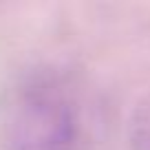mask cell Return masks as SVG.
Masks as SVG:
<instances>
[{
  "label": "cell",
  "mask_w": 150,
  "mask_h": 150,
  "mask_svg": "<svg viewBox=\"0 0 150 150\" xmlns=\"http://www.w3.org/2000/svg\"><path fill=\"white\" fill-rule=\"evenodd\" d=\"M86 99L62 66L31 64L0 86V150H86Z\"/></svg>",
  "instance_id": "1"
}]
</instances>
